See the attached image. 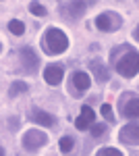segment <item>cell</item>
<instances>
[{
    "label": "cell",
    "mask_w": 139,
    "mask_h": 156,
    "mask_svg": "<svg viewBox=\"0 0 139 156\" xmlns=\"http://www.w3.org/2000/svg\"><path fill=\"white\" fill-rule=\"evenodd\" d=\"M98 156H123V152L114 148H102V150H98Z\"/></svg>",
    "instance_id": "cell-19"
},
{
    "label": "cell",
    "mask_w": 139,
    "mask_h": 156,
    "mask_svg": "<svg viewBox=\"0 0 139 156\" xmlns=\"http://www.w3.org/2000/svg\"><path fill=\"white\" fill-rule=\"evenodd\" d=\"M92 127V135L96 137V140H100V137H104L106 135V125H102V123H98V125H89Z\"/></svg>",
    "instance_id": "cell-17"
},
{
    "label": "cell",
    "mask_w": 139,
    "mask_h": 156,
    "mask_svg": "<svg viewBox=\"0 0 139 156\" xmlns=\"http://www.w3.org/2000/svg\"><path fill=\"white\" fill-rule=\"evenodd\" d=\"M118 140H120L125 146H137L139 144V127H137V123L133 121V123L125 125V127L120 129V133H118Z\"/></svg>",
    "instance_id": "cell-9"
},
{
    "label": "cell",
    "mask_w": 139,
    "mask_h": 156,
    "mask_svg": "<svg viewBox=\"0 0 139 156\" xmlns=\"http://www.w3.org/2000/svg\"><path fill=\"white\" fill-rule=\"evenodd\" d=\"M89 125H92V123H89V121H85L81 115H79L77 119H75V127H77V129H81V131H83V129H87Z\"/></svg>",
    "instance_id": "cell-20"
},
{
    "label": "cell",
    "mask_w": 139,
    "mask_h": 156,
    "mask_svg": "<svg viewBox=\"0 0 139 156\" xmlns=\"http://www.w3.org/2000/svg\"><path fill=\"white\" fill-rule=\"evenodd\" d=\"M2 154H4V150H2V148H0V156H2Z\"/></svg>",
    "instance_id": "cell-24"
},
{
    "label": "cell",
    "mask_w": 139,
    "mask_h": 156,
    "mask_svg": "<svg viewBox=\"0 0 139 156\" xmlns=\"http://www.w3.org/2000/svg\"><path fill=\"white\" fill-rule=\"evenodd\" d=\"M19 60H21V67H23L25 73H37V67H40V56L33 52L31 46H23L19 50Z\"/></svg>",
    "instance_id": "cell-6"
},
{
    "label": "cell",
    "mask_w": 139,
    "mask_h": 156,
    "mask_svg": "<svg viewBox=\"0 0 139 156\" xmlns=\"http://www.w3.org/2000/svg\"><path fill=\"white\" fill-rule=\"evenodd\" d=\"M89 67H92V73H93V77H96L98 81H108L110 73H108L106 65L100 58H98V60H92V62H89Z\"/></svg>",
    "instance_id": "cell-11"
},
{
    "label": "cell",
    "mask_w": 139,
    "mask_h": 156,
    "mask_svg": "<svg viewBox=\"0 0 139 156\" xmlns=\"http://www.w3.org/2000/svg\"><path fill=\"white\" fill-rule=\"evenodd\" d=\"M0 2H2V0H0Z\"/></svg>",
    "instance_id": "cell-25"
},
{
    "label": "cell",
    "mask_w": 139,
    "mask_h": 156,
    "mask_svg": "<svg viewBox=\"0 0 139 156\" xmlns=\"http://www.w3.org/2000/svg\"><path fill=\"white\" fill-rule=\"evenodd\" d=\"M19 123H21L19 117H12V119L9 121V127H11V129H17V127H19Z\"/></svg>",
    "instance_id": "cell-22"
},
{
    "label": "cell",
    "mask_w": 139,
    "mask_h": 156,
    "mask_svg": "<svg viewBox=\"0 0 139 156\" xmlns=\"http://www.w3.org/2000/svg\"><path fill=\"white\" fill-rule=\"evenodd\" d=\"M29 12H31V15H35V17H46V15H48V9L33 0V2H29Z\"/></svg>",
    "instance_id": "cell-16"
},
{
    "label": "cell",
    "mask_w": 139,
    "mask_h": 156,
    "mask_svg": "<svg viewBox=\"0 0 139 156\" xmlns=\"http://www.w3.org/2000/svg\"><path fill=\"white\" fill-rule=\"evenodd\" d=\"M81 2H85V4H87V6H92V4H96V2H98V0H81Z\"/></svg>",
    "instance_id": "cell-23"
},
{
    "label": "cell",
    "mask_w": 139,
    "mask_h": 156,
    "mask_svg": "<svg viewBox=\"0 0 139 156\" xmlns=\"http://www.w3.org/2000/svg\"><path fill=\"white\" fill-rule=\"evenodd\" d=\"M9 31L15 34V36H23L25 34V23L19 21V19H12L11 23H9Z\"/></svg>",
    "instance_id": "cell-14"
},
{
    "label": "cell",
    "mask_w": 139,
    "mask_h": 156,
    "mask_svg": "<svg viewBox=\"0 0 139 156\" xmlns=\"http://www.w3.org/2000/svg\"><path fill=\"white\" fill-rule=\"evenodd\" d=\"M81 117H83L85 121L93 123V121H96V112H93L92 106H87V104H85V106H81Z\"/></svg>",
    "instance_id": "cell-18"
},
{
    "label": "cell",
    "mask_w": 139,
    "mask_h": 156,
    "mask_svg": "<svg viewBox=\"0 0 139 156\" xmlns=\"http://www.w3.org/2000/svg\"><path fill=\"white\" fill-rule=\"evenodd\" d=\"M42 48L50 56L62 54L64 50L69 48V37L58 27H48L46 31H44V37H42Z\"/></svg>",
    "instance_id": "cell-2"
},
{
    "label": "cell",
    "mask_w": 139,
    "mask_h": 156,
    "mask_svg": "<svg viewBox=\"0 0 139 156\" xmlns=\"http://www.w3.org/2000/svg\"><path fill=\"white\" fill-rule=\"evenodd\" d=\"M58 146H60V152H62V154H69L71 150H73V146H75V140L69 137V135H64V137H60Z\"/></svg>",
    "instance_id": "cell-15"
},
{
    "label": "cell",
    "mask_w": 139,
    "mask_h": 156,
    "mask_svg": "<svg viewBox=\"0 0 139 156\" xmlns=\"http://www.w3.org/2000/svg\"><path fill=\"white\" fill-rule=\"evenodd\" d=\"M123 25V17L114 11H104L96 17V27L100 31H116Z\"/></svg>",
    "instance_id": "cell-4"
},
{
    "label": "cell",
    "mask_w": 139,
    "mask_h": 156,
    "mask_svg": "<svg viewBox=\"0 0 139 156\" xmlns=\"http://www.w3.org/2000/svg\"><path fill=\"white\" fill-rule=\"evenodd\" d=\"M0 48H2V46H0Z\"/></svg>",
    "instance_id": "cell-26"
},
{
    "label": "cell",
    "mask_w": 139,
    "mask_h": 156,
    "mask_svg": "<svg viewBox=\"0 0 139 156\" xmlns=\"http://www.w3.org/2000/svg\"><path fill=\"white\" fill-rule=\"evenodd\" d=\"M21 144L27 152H35V150H40L48 144V133H44L42 129H29V131L23 133Z\"/></svg>",
    "instance_id": "cell-3"
},
{
    "label": "cell",
    "mask_w": 139,
    "mask_h": 156,
    "mask_svg": "<svg viewBox=\"0 0 139 156\" xmlns=\"http://www.w3.org/2000/svg\"><path fill=\"white\" fill-rule=\"evenodd\" d=\"M29 90V85L25 83V81H12L11 87H9V96L11 98H17L19 94H25Z\"/></svg>",
    "instance_id": "cell-13"
},
{
    "label": "cell",
    "mask_w": 139,
    "mask_h": 156,
    "mask_svg": "<svg viewBox=\"0 0 139 156\" xmlns=\"http://www.w3.org/2000/svg\"><path fill=\"white\" fill-rule=\"evenodd\" d=\"M62 15H67L69 19H79V17H83L85 15V11H87V4L85 2H81V0H69L62 9Z\"/></svg>",
    "instance_id": "cell-10"
},
{
    "label": "cell",
    "mask_w": 139,
    "mask_h": 156,
    "mask_svg": "<svg viewBox=\"0 0 139 156\" xmlns=\"http://www.w3.org/2000/svg\"><path fill=\"white\" fill-rule=\"evenodd\" d=\"M62 77H64V67L60 62H52L44 69V79H46L48 85H60Z\"/></svg>",
    "instance_id": "cell-8"
},
{
    "label": "cell",
    "mask_w": 139,
    "mask_h": 156,
    "mask_svg": "<svg viewBox=\"0 0 139 156\" xmlns=\"http://www.w3.org/2000/svg\"><path fill=\"white\" fill-rule=\"evenodd\" d=\"M110 58H112V67H114V71L118 75H123V77H135L139 71V52L137 48H133V46H116L112 50V54H110Z\"/></svg>",
    "instance_id": "cell-1"
},
{
    "label": "cell",
    "mask_w": 139,
    "mask_h": 156,
    "mask_svg": "<svg viewBox=\"0 0 139 156\" xmlns=\"http://www.w3.org/2000/svg\"><path fill=\"white\" fill-rule=\"evenodd\" d=\"M100 112H102L104 117H108V115L112 112V106H110V104H102V108H100Z\"/></svg>",
    "instance_id": "cell-21"
},
{
    "label": "cell",
    "mask_w": 139,
    "mask_h": 156,
    "mask_svg": "<svg viewBox=\"0 0 139 156\" xmlns=\"http://www.w3.org/2000/svg\"><path fill=\"white\" fill-rule=\"evenodd\" d=\"M118 112L127 119H135L139 112V100L137 94H131V92H125L120 100H118Z\"/></svg>",
    "instance_id": "cell-5"
},
{
    "label": "cell",
    "mask_w": 139,
    "mask_h": 156,
    "mask_svg": "<svg viewBox=\"0 0 139 156\" xmlns=\"http://www.w3.org/2000/svg\"><path fill=\"white\" fill-rule=\"evenodd\" d=\"M92 87V77L85 71H75L71 75V90L73 94H83Z\"/></svg>",
    "instance_id": "cell-7"
},
{
    "label": "cell",
    "mask_w": 139,
    "mask_h": 156,
    "mask_svg": "<svg viewBox=\"0 0 139 156\" xmlns=\"http://www.w3.org/2000/svg\"><path fill=\"white\" fill-rule=\"evenodd\" d=\"M31 119H33L35 123H40V125H44V127H52V125L56 123V119H54L50 112H44V110H33V112H31Z\"/></svg>",
    "instance_id": "cell-12"
}]
</instances>
